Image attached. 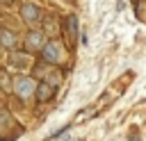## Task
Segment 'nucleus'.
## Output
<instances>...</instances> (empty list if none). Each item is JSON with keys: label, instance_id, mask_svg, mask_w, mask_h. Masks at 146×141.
I'll return each mask as SVG.
<instances>
[{"label": "nucleus", "instance_id": "obj_3", "mask_svg": "<svg viewBox=\"0 0 146 141\" xmlns=\"http://www.w3.org/2000/svg\"><path fill=\"white\" fill-rule=\"evenodd\" d=\"M23 16H25L30 23H34V20H36V9H34L32 5H25V7H23Z\"/></svg>", "mask_w": 146, "mask_h": 141}, {"label": "nucleus", "instance_id": "obj_4", "mask_svg": "<svg viewBox=\"0 0 146 141\" xmlns=\"http://www.w3.org/2000/svg\"><path fill=\"white\" fill-rule=\"evenodd\" d=\"M0 36H2V43H5V45H11V43H14V36H11L9 32H0Z\"/></svg>", "mask_w": 146, "mask_h": 141}, {"label": "nucleus", "instance_id": "obj_1", "mask_svg": "<svg viewBox=\"0 0 146 141\" xmlns=\"http://www.w3.org/2000/svg\"><path fill=\"white\" fill-rule=\"evenodd\" d=\"M46 59H50V61H57L59 59V45L57 43H48L46 45Z\"/></svg>", "mask_w": 146, "mask_h": 141}, {"label": "nucleus", "instance_id": "obj_7", "mask_svg": "<svg viewBox=\"0 0 146 141\" xmlns=\"http://www.w3.org/2000/svg\"><path fill=\"white\" fill-rule=\"evenodd\" d=\"M130 141H139V139H130Z\"/></svg>", "mask_w": 146, "mask_h": 141}, {"label": "nucleus", "instance_id": "obj_2", "mask_svg": "<svg viewBox=\"0 0 146 141\" xmlns=\"http://www.w3.org/2000/svg\"><path fill=\"white\" fill-rule=\"evenodd\" d=\"M16 89H18V93H21V96H27V93L34 89V84H32L30 80H23V77H21V80L16 82Z\"/></svg>", "mask_w": 146, "mask_h": 141}, {"label": "nucleus", "instance_id": "obj_6", "mask_svg": "<svg viewBox=\"0 0 146 141\" xmlns=\"http://www.w3.org/2000/svg\"><path fill=\"white\" fill-rule=\"evenodd\" d=\"M48 96H50V86H41V93H39V98H41V100H46Z\"/></svg>", "mask_w": 146, "mask_h": 141}, {"label": "nucleus", "instance_id": "obj_5", "mask_svg": "<svg viewBox=\"0 0 146 141\" xmlns=\"http://www.w3.org/2000/svg\"><path fill=\"white\" fill-rule=\"evenodd\" d=\"M41 39H43L41 34H32L30 36V45H41Z\"/></svg>", "mask_w": 146, "mask_h": 141}]
</instances>
